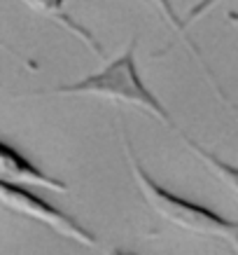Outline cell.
Listing matches in <instances>:
<instances>
[{
    "label": "cell",
    "instance_id": "277c9868",
    "mask_svg": "<svg viewBox=\"0 0 238 255\" xmlns=\"http://www.w3.org/2000/svg\"><path fill=\"white\" fill-rule=\"evenodd\" d=\"M0 183H12V185H23V187H42L49 192L66 194L68 185L59 180V178L47 176L45 171H40L38 166H33L26 157H21L14 147L0 143Z\"/></svg>",
    "mask_w": 238,
    "mask_h": 255
},
{
    "label": "cell",
    "instance_id": "7a4b0ae2",
    "mask_svg": "<svg viewBox=\"0 0 238 255\" xmlns=\"http://www.w3.org/2000/svg\"><path fill=\"white\" fill-rule=\"evenodd\" d=\"M54 94L59 96H93V99L110 101L115 106H129V108L143 110L154 120H159L166 127H173L168 110L154 96L143 82L136 63V40H131L129 47L119 56L108 61L98 73L70 82V85L56 87Z\"/></svg>",
    "mask_w": 238,
    "mask_h": 255
},
{
    "label": "cell",
    "instance_id": "ba28073f",
    "mask_svg": "<svg viewBox=\"0 0 238 255\" xmlns=\"http://www.w3.org/2000/svg\"><path fill=\"white\" fill-rule=\"evenodd\" d=\"M222 0H199V2H194L192 7L187 9V16H184V21H187V26L192 21H196V19H201V16L206 14V12H210L213 7H217Z\"/></svg>",
    "mask_w": 238,
    "mask_h": 255
},
{
    "label": "cell",
    "instance_id": "30bf717a",
    "mask_svg": "<svg viewBox=\"0 0 238 255\" xmlns=\"http://www.w3.org/2000/svg\"><path fill=\"white\" fill-rule=\"evenodd\" d=\"M108 255H133V253H126L122 248H112V251H108Z\"/></svg>",
    "mask_w": 238,
    "mask_h": 255
},
{
    "label": "cell",
    "instance_id": "9c48e42d",
    "mask_svg": "<svg viewBox=\"0 0 238 255\" xmlns=\"http://www.w3.org/2000/svg\"><path fill=\"white\" fill-rule=\"evenodd\" d=\"M227 19H229L234 26H238V12H229V14H227Z\"/></svg>",
    "mask_w": 238,
    "mask_h": 255
},
{
    "label": "cell",
    "instance_id": "8992f818",
    "mask_svg": "<svg viewBox=\"0 0 238 255\" xmlns=\"http://www.w3.org/2000/svg\"><path fill=\"white\" fill-rule=\"evenodd\" d=\"M184 147L210 171V176L215 178L220 185H224L238 199V166L227 164L224 159H220V157L213 155L210 150H206L203 145H199V143H194V140H189V138H184Z\"/></svg>",
    "mask_w": 238,
    "mask_h": 255
},
{
    "label": "cell",
    "instance_id": "52a82bcc",
    "mask_svg": "<svg viewBox=\"0 0 238 255\" xmlns=\"http://www.w3.org/2000/svg\"><path fill=\"white\" fill-rule=\"evenodd\" d=\"M152 2L157 5V7H159V12H161V14L166 16V21H168L170 26H173V28H175V31L180 33V35H182V40L187 42V49H189V52H192V54L201 61V66H203V70H206L208 80H210V85H215V78H213V73H210V70H208V66L203 63V54L199 52V47H196V42L192 40V35L187 33V21H184L182 16H180V14L175 12V7L170 5V0H152Z\"/></svg>",
    "mask_w": 238,
    "mask_h": 255
},
{
    "label": "cell",
    "instance_id": "6da1fadb",
    "mask_svg": "<svg viewBox=\"0 0 238 255\" xmlns=\"http://www.w3.org/2000/svg\"><path fill=\"white\" fill-rule=\"evenodd\" d=\"M122 145H124V155L129 159L131 176H133V183L138 187L140 197H143V201L157 216L161 218L163 223L173 225V227H177V230H182L187 234L201 237V239L222 241V244H227L231 248V253L238 255V223L227 220V218H220L217 213L203 209L199 204L180 199L175 194H170L168 190H163L143 169V164L138 162V157L133 152L131 143L126 140V133H124Z\"/></svg>",
    "mask_w": 238,
    "mask_h": 255
},
{
    "label": "cell",
    "instance_id": "5b68a950",
    "mask_svg": "<svg viewBox=\"0 0 238 255\" xmlns=\"http://www.w3.org/2000/svg\"><path fill=\"white\" fill-rule=\"evenodd\" d=\"M26 2H28L33 9H38V12H42V14L52 16L56 23H61L63 28L73 31L96 56H103V49H100L98 40L93 38V35L86 31L84 26H79V23H77L70 14H66V2H68V0H26Z\"/></svg>",
    "mask_w": 238,
    "mask_h": 255
},
{
    "label": "cell",
    "instance_id": "3957f363",
    "mask_svg": "<svg viewBox=\"0 0 238 255\" xmlns=\"http://www.w3.org/2000/svg\"><path fill=\"white\" fill-rule=\"evenodd\" d=\"M0 206L9 213H16L21 218H28L33 223L45 225L47 230H52L54 234L70 239L79 244V246L93 248L98 241L86 227L73 220L70 216L61 213L54 209L52 204H47L45 199H40L35 194H31L23 185H12V183H0Z\"/></svg>",
    "mask_w": 238,
    "mask_h": 255
}]
</instances>
